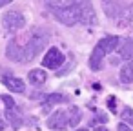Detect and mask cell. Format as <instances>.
I'll list each match as a JSON object with an SVG mask.
<instances>
[{
    "label": "cell",
    "instance_id": "1",
    "mask_svg": "<svg viewBox=\"0 0 133 131\" xmlns=\"http://www.w3.org/2000/svg\"><path fill=\"white\" fill-rule=\"evenodd\" d=\"M48 38H49L48 33H44V31H40V29L33 31V33L29 35L28 46L24 47V62L33 60L40 51H44V47H46V44H48Z\"/></svg>",
    "mask_w": 133,
    "mask_h": 131
},
{
    "label": "cell",
    "instance_id": "2",
    "mask_svg": "<svg viewBox=\"0 0 133 131\" xmlns=\"http://www.w3.org/2000/svg\"><path fill=\"white\" fill-rule=\"evenodd\" d=\"M2 26H4V29L8 33H17L26 26V18L18 11H8L4 15V18H2Z\"/></svg>",
    "mask_w": 133,
    "mask_h": 131
},
{
    "label": "cell",
    "instance_id": "3",
    "mask_svg": "<svg viewBox=\"0 0 133 131\" xmlns=\"http://www.w3.org/2000/svg\"><path fill=\"white\" fill-rule=\"evenodd\" d=\"M80 4V2H78ZM71 6V8H66V9H57L53 11L55 13V18L60 20L62 24L66 26H75L77 22H80V6Z\"/></svg>",
    "mask_w": 133,
    "mask_h": 131
},
{
    "label": "cell",
    "instance_id": "4",
    "mask_svg": "<svg viewBox=\"0 0 133 131\" xmlns=\"http://www.w3.org/2000/svg\"><path fill=\"white\" fill-rule=\"evenodd\" d=\"M80 22L86 26H95L97 24V13L93 9L91 0H80Z\"/></svg>",
    "mask_w": 133,
    "mask_h": 131
},
{
    "label": "cell",
    "instance_id": "5",
    "mask_svg": "<svg viewBox=\"0 0 133 131\" xmlns=\"http://www.w3.org/2000/svg\"><path fill=\"white\" fill-rule=\"evenodd\" d=\"M62 64H64V55H62V51L58 47H51L46 53L44 60H42V66H46L49 69H58Z\"/></svg>",
    "mask_w": 133,
    "mask_h": 131
},
{
    "label": "cell",
    "instance_id": "6",
    "mask_svg": "<svg viewBox=\"0 0 133 131\" xmlns=\"http://www.w3.org/2000/svg\"><path fill=\"white\" fill-rule=\"evenodd\" d=\"M66 126H69V116H68V111H64V109H58V111H55L49 118H48V127H51V129H64Z\"/></svg>",
    "mask_w": 133,
    "mask_h": 131
},
{
    "label": "cell",
    "instance_id": "7",
    "mask_svg": "<svg viewBox=\"0 0 133 131\" xmlns=\"http://www.w3.org/2000/svg\"><path fill=\"white\" fill-rule=\"evenodd\" d=\"M6 57L13 62H24V47L17 40H11L6 47Z\"/></svg>",
    "mask_w": 133,
    "mask_h": 131
},
{
    "label": "cell",
    "instance_id": "8",
    "mask_svg": "<svg viewBox=\"0 0 133 131\" xmlns=\"http://www.w3.org/2000/svg\"><path fill=\"white\" fill-rule=\"evenodd\" d=\"M2 84H4L9 91H13V93H24V91H26V86H24V82H22L18 77L4 75V77H2Z\"/></svg>",
    "mask_w": 133,
    "mask_h": 131
},
{
    "label": "cell",
    "instance_id": "9",
    "mask_svg": "<svg viewBox=\"0 0 133 131\" xmlns=\"http://www.w3.org/2000/svg\"><path fill=\"white\" fill-rule=\"evenodd\" d=\"M104 55H106V53H104L98 46H95V49H93L91 55H89V67H91V71H100Z\"/></svg>",
    "mask_w": 133,
    "mask_h": 131
},
{
    "label": "cell",
    "instance_id": "10",
    "mask_svg": "<svg viewBox=\"0 0 133 131\" xmlns=\"http://www.w3.org/2000/svg\"><path fill=\"white\" fill-rule=\"evenodd\" d=\"M118 44H120V38H118V37H104L97 46H98L104 53H111V51H115V49L118 47Z\"/></svg>",
    "mask_w": 133,
    "mask_h": 131
},
{
    "label": "cell",
    "instance_id": "11",
    "mask_svg": "<svg viewBox=\"0 0 133 131\" xmlns=\"http://www.w3.org/2000/svg\"><path fill=\"white\" fill-rule=\"evenodd\" d=\"M80 0H46V4L51 11H57V9H66V8H71V6H77Z\"/></svg>",
    "mask_w": 133,
    "mask_h": 131
},
{
    "label": "cell",
    "instance_id": "12",
    "mask_svg": "<svg viewBox=\"0 0 133 131\" xmlns=\"http://www.w3.org/2000/svg\"><path fill=\"white\" fill-rule=\"evenodd\" d=\"M6 116H8V120L11 122V126H13L15 129H18V127L22 126V116L18 115V111H17V106L6 107Z\"/></svg>",
    "mask_w": 133,
    "mask_h": 131
},
{
    "label": "cell",
    "instance_id": "13",
    "mask_svg": "<svg viewBox=\"0 0 133 131\" xmlns=\"http://www.w3.org/2000/svg\"><path fill=\"white\" fill-rule=\"evenodd\" d=\"M28 78H29V82H31V84L40 86V84H44V82L48 80V75H46V71H44V69H31V71L28 73Z\"/></svg>",
    "mask_w": 133,
    "mask_h": 131
},
{
    "label": "cell",
    "instance_id": "14",
    "mask_svg": "<svg viewBox=\"0 0 133 131\" xmlns=\"http://www.w3.org/2000/svg\"><path fill=\"white\" fill-rule=\"evenodd\" d=\"M68 98L64 96V95H58V93H53V95H48L46 96V100L42 102V107H44V111L48 113L49 109H51V106H55V104H58V102H66Z\"/></svg>",
    "mask_w": 133,
    "mask_h": 131
},
{
    "label": "cell",
    "instance_id": "15",
    "mask_svg": "<svg viewBox=\"0 0 133 131\" xmlns=\"http://www.w3.org/2000/svg\"><path fill=\"white\" fill-rule=\"evenodd\" d=\"M120 80L124 84L133 82V60H129L126 66H122V69H120Z\"/></svg>",
    "mask_w": 133,
    "mask_h": 131
},
{
    "label": "cell",
    "instance_id": "16",
    "mask_svg": "<svg viewBox=\"0 0 133 131\" xmlns=\"http://www.w3.org/2000/svg\"><path fill=\"white\" fill-rule=\"evenodd\" d=\"M118 55H120V58H124V60H131V58H133V40H124Z\"/></svg>",
    "mask_w": 133,
    "mask_h": 131
},
{
    "label": "cell",
    "instance_id": "17",
    "mask_svg": "<svg viewBox=\"0 0 133 131\" xmlns=\"http://www.w3.org/2000/svg\"><path fill=\"white\" fill-rule=\"evenodd\" d=\"M68 116H69V126H77L80 122V118H82V113H80L78 107H71L69 113H68Z\"/></svg>",
    "mask_w": 133,
    "mask_h": 131
},
{
    "label": "cell",
    "instance_id": "18",
    "mask_svg": "<svg viewBox=\"0 0 133 131\" xmlns=\"http://www.w3.org/2000/svg\"><path fill=\"white\" fill-rule=\"evenodd\" d=\"M120 116H122V120H124L126 124H133V109L126 107V109L120 113Z\"/></svg>",
    "mask_w": 133,
    "mask_h": 131
},
{
    "label": "cell",
    "instance_id": "19",
    "mask_svg": "<svg viewBox=\"0 0 133 131\" xmlns=\"http://www.w3.org/2000/svg\"><path fill=\"white\" fill-rule=\"evenodd\" d=\"M118 131H131V129H129V126L126 122H122V124H118Z\"/></svg>",
    "mask_w": 133,
    "mask_h": 131
},
{
    "label": "cell",
    "instance_id": "20",
    "mask_svg": "<svg viewBox=\"0 0 133 131\" xmlns=\"http://www.w3.org/2000/svg\"><path fill=\"white\" fill-rule=\"evenodd\" d=\"M13 0H0V6H6V4H11Z\"/></svg>",
    "mask_w": 133,
    "mask_h": 131
},
{
    "label": "cell",
    "instance_id": "21",
    "mask_svg": "<svg viewBox=\"0 0 133 131\" xmlns=\"http://www.w3.org/2000/svg\"><path fill=\"white\" fill-rule=\"evenodd\" d=\"M4 127H6V122H4L2 118H0V131H4Z\"/></svg>",
    "mask_w": 133,
    "mask_h": 131
},
{
    "label": "cell",
    "instance_id": "22",
    "mask_svg": "<svg viewBox=\"0 0 133 131\" xmlns=\"http://www.w3.org/2000/svg\"><path fill=\"white\" fill-rule=\"evenodd\" d=\"M95 131H108L104 126H98V127H95Z\"/></svg>",
    "mask_w": 133,
    "mask_h": 131
},
{
    "label": "cell",
    "instance_id": "23",
    "mask_svg": "<svg viewBox=\"0 0 133 131\" xmlns=\"http://www.w3.org/2000/svg\"><path fill=\"white\" fill-rule=\"evenodd\" d=\"M106 2H120V0H102V4H106Z\"/></svg>",
    "mask_w": 133,
    "mask_h": 131
},
{
    "label": "cell",
    "instance_id": "24",
    "mask_svg": "<svg viewBox=\"0 0 133 131\" xmlns=\"http://www.w3.org/2000/svg\"><path fill=\"white\" fill-rule=\"evenodd\" d=\"M77 131H88V129H77Z\"/></svg>",
    "mask_w": 133,
    "mask_h": 131
}]
</instances>
